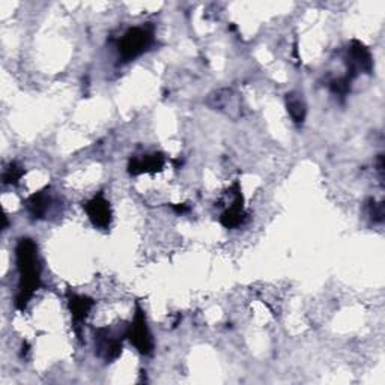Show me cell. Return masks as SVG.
Segmentation results:
<instances>
[{
	"label": "cell",
	"instance_id": "obj_11",
	"mask_svg": "<svg viewBox=\"0 0 385 385\" xmlns=\"http://www.w3.org/2000/svg\"><path fill=\"white\" fill-rule=\"evenodd\" d=\"M286 106H288V111H289V115H290L293 122L301 125L304 122V119H306V113H307V108H306V104H304V101L295 94H288L286 95Z\"/></svg>",
	"mask_w": 385,
	"mask_h": 385
},
{
	"label": "cell",
	"instance_id": "obj_1",
	"mask_svg": "<svg viewBox=\"0 0 385 385\" xmlns=\"http://www.w3.org/2000/svg\"><path fill=\"white\" fill-rule=\"evenodd\" d=\"M15 259L20 272L15 307L18 310H24L35 292L41 286V265H39L35 242L29 238L20 239L15 248Z\"/></svg>",
	"mask_w": 385,
	"mask_h": 385
},
{
	"label": "cell",
	"instance_id": "obj_13",
	"mask_svg": "<svg viewBox=\"0 0 385 385\" xmlns=\"http://www.w3.org/2000/svg\"><path fill=\"white\" fill-rule=\"evenodd\" d=\"M351 83H352V80L348 76H344V77H340L337 80H334V82H331L330 88L336 95L344 97V95H348V92L351 90Z\"/></svg>",
	"mask_w": 385,
	"mask_h": 385
},
{
	"label": "cell",
	"instance_id": "obj_9",
	"mask_svg": "<svg viewBox=\"0 0 385 385\" xmlns=\"http://www.w3.org/2000/svg\"><path fill=\"white\" fill-rule=\"evenodd\" d=\"M68 306H69V312L71 316H73L74 326L77 327V334L80 336V328L82 327L80 323H82L88 315L90 309L95 306V301L89 297L85 295H77V293H68Z\"/></svg>",
	"mask_w": 385,
	"mask_h": 385
},
{
	"label": "cell",
	"instance_id": "obj_2",
	"mask_svg": "<svg viewBox=\"0 0 385 385\" xmlns=\"http://www.w3.org/2000/svg\"><path fill=\"white\" fill-rule=\"evenodd\" d=\"M152 43H154V30L150 27H131L118 44L119 56L124 62H130L144 55Z\"/></svg>",
	"mask_w": 385,
	"mask_h": 385
},
{
	"label": "cell",
	"instance_id": "obj_5",
	"mask_svg": "<svg viewBox=\"0 0 385 385\" xmlns=\"http://www.w3.org/2000/svg\"><path fill=\"white\" fill-rule=\"evenodd\" d=\"M85 211L95 227L108 229L111 223V208L103 192H98L97 196L88 200L85 205Z\"/></svg>",
	"mask_w": 385,
	"mask_h": 385
},
{
	"label": "cell",
	"instance_id": "obj_15",
	"mask_svg": "<svg viewBox=\"0 0 385 385\" xmlns=\"http://www.w3.org/2000/svg\"><path fill=\"white\" fill-rule=\"evenodd\" d=\"M172 208H174L178 214H184V212L188 211V208L186 205H172Z\"/></svg>",
	"mask_w": 385,
	"mask_h": 385
},
{
	"label": "cell",
	"instance_id": "obj_8",
	"mask_svg": "<svg viewBox=\"0 0 385 385\" xmlns=\"http://www.w3.org/2000/svg\"><path fill=\"white\" fill-rule=\"evenodd\" d=\"M164 157L160 152L150 155L137 157L130 161L128 172L131 175H141V174H155V172L163 170L164 167Z\"/></svg>",
	"mask_w": 385,
	"mask_h": 385
},
{
	"label": "cell",
	"instance_id": "obj_4",
	"mask_svg": "<svg viewBox=\"0 0 385 385\" xmlns=\"http://www.w3.org/2000/svg\"><path fill=\"white\" fill-rule=\"evenodd\" d=\"M346 62H348V77L354 80L358 73L370 74L373 69V59L369 52V48L363 43L354 39V41L348 47L346 53Z\"/></svg>",
	"mask_w": 385,
	"mask_h": 385
},
{
	"label": "cell",
	"instance_id": "obj_10",
	"mask_svg": "<svg viewBox=\"0 0 385 385\" xmlns=\"http://www.w3.org/2000/svg\"><path fill=\"white\" fill-rule=\"evenodd\" d=\"M50 204H52V199H50L48 188H46V190L38 191V192H35V195L30 196L26 202V206H27L30 217L35 220H41L47 216Z\"/></svg>",
	"mask_w": 385,
	"mask_h": 385
},
{
	"label": "cell",
	"instance_id": "obj_3",
	"mask_svg": "<svg viewBox=\"0 0 385 385\" xmlns=\"http://www.w3.org/2000/svg\"><path fill=\"white\" fill-rule=\"evenodd\" d=\"M125 337L140 354H144V356H149V354L154 351V342H152V336L146 326L145 313L140 306L136 307L134 321L131 322V326L127 328Z\"/></svg>",
	"mask_w": 385,
	"mask_h": 385
},
{
	"label": "cell",
	"instance_id": "obj_12",
	"mask_svg": "<svg viewBox=\"0 0 385 385\" xmlns=\"http://www.w3.org/2000/svg\"><path fill=\"white\" fill-rule=\"evenodd\" d=\"M23 175H24V169L22 166H18L17 163H11L4 174V184L17 186L20 179L23 178Z\"/></svg>",
	"mask_w": 385,
	"mask_h": 385
},
{
	"label": "cell",
	"instance_id": "obj_14",
	"mask_svg": "<svg viewBox=\"0 0 385 385\" xmlns=\"http://www.w3.org/2000/svg\"><path fill=\"white\" fill-rule=\"evenodd\" d=\"M369 211H370V217L373 221L381 223L384 220V205L382 204H377L374 200H370Z\"/></svg>",
	"mask_w": 385,
	"mask_h": 385
},
{
	"label": "cell",
	"instance_id": "obj_6",
	"mask_svg": "<svg viewBox=\"0 0 385 385\" xmlns=\"http://www.w3.org/2000/svg\"><path fill=\"white\" fill-rule=\"evenodd\" d=\"M232 191H234V202H232V206L223 212L220 217V223L227 229L241 226L247 217L244 211V196H242V191L238 182H235L234 187H232Z\"/></svg>",
	"mask_w": 385,
	"mask_h": 385
},
{
	"label": "cell",
	"instance_id": "obj_7",
	"mask_svg": "<svg viewBox=\"0 0 385 385\" xmlns=\"http://www.w3.org/2000/svg\"><path fill=\"white\" fill-rule=\"evenodd\" d=\"M95 344L98 349V356L106 361H113L119 358L122 352V339L113 336L108 328H99L95 334Z\"/></svg>",
	"mask_w": 385,
	"mask_h": 385
}]
</instances>
